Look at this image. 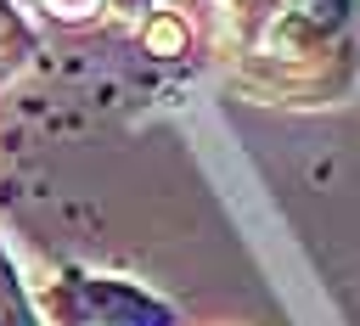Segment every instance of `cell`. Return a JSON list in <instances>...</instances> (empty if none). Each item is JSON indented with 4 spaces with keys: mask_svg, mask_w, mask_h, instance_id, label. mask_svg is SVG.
Instances as JSON below:
<instances>
[{
    "mask_svg": "<svg viewBox=\"0 0 360 326\" xmlns=\"http://www.w3.org/2000/svg\"><path fill=\"white\" fill-rule=\"evenodd\" d=\"M112 6H118V17H141L146 11V0H112Z\"/></svg>",
    "mask_w": 360,
    "mask_h": 326,
    "instance_id": "277c9868",
    "label": "cell"
},
{
    "mask_svg": "<svg viewBox=\"0 0 360 326\" xmlns=\"http://www.w3.org/2000/svg\"><path fill=\"white\" fill-rule=\"evenodd\" d=\"M146 45H152V56H180L186 51V22L180 17H152L146 22Z\"/></svg>",
    "mask_w": 360,
    "mask_h": 326,
    "instance_id": "7a4b0ae2",
    "label": "cell"
},
{
    "mask_svg": "<svg viewBox=\"0 0 360 326\" xmlns=\"http://www.w3.org/2000/svg\"><path fill=\"white\" fill-rule=\"evenodd\" d=\"M84 304L101 315V326H174L169 304L129 281H84Z\"/></svg>",
    "mask_w": 360,
    "mask_h": 326,
    "instance_id": "6da1fadb",
    "label": "cell"
},
{
    "mask_svg": "<svg viewBox=\"0 0 360 326\" xmlns=\"http://www.w3.org/2000/svg\"><path fill=\"white\" fill-rule=\"evenodd\" d=\"M51 6H56V11H68V17H79V11H90L96 0H51Z\"/></svg>",
    "mask_w": 360,
    "mask_h": 326,
    "instance_id": "3957f363",
    "label": "cell"
}]
</instances>
